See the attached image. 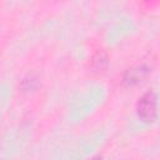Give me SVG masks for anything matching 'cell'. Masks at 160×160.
<instances>
[{
    "instance_id": "cell-1",
    "label": "cell",
    "mask_w": 160,
    "mask_h": 160,
    "mask_svg": "<svg viewBox=\"0 0 160 160\" xmlns=\"http://www.w3.org/2000/svg\"><path fill=\"white\" fill-rule=\"evenodd\" d=\"M138 116L145 122H154L158 118V98L154 91H146L136 104Z\"/></svg>"
},
{
    "instance_id": "cell-2",
    "label": "cell",
    "mask_w": 160,
    "mask_h": 160,
    "mask_svg": "<svg viewBox=\"0 0 160 160\" xmlns=\"http://www.w3.org/2000/svg\"><path fill=\"white\" fill-rule=\"evenodd\" d=\"M151 72V68L148 65H136L130 69H128L122 75V84L126 86L136 85L140 81H142Z\"/></svg>"
},
{
    "instance_id": "cell-3",
    "label": "cell",
    "mask_w": 160,
    "mask_h": 160,
    "mask_svg": "<svg viewBox=\"0 0 160 160\" xmlns=\"http://www.w3.org/2000/svg\"><path fill=\"white\" fill-rule=\"evenodd\" d=\"M109 65V58H108V54L102 50L98 51L92 59H91V69L95 71V72H102L106 70Z\"/></svg>"
},
{
    "instance_id": "cell-4",
    "label": "cell",
    "mask_w": 160,
    "mask_h": 160,
    "mask_svg": "<svg viewBox=\"0 0 160 160\" xmlns=\"http://www.w3.org/2000/svg\"><path fill=\"white\" fill-rule=\"evenodd\" d=\"M39 86V78L35 74H28L21 81L22 91H32Z\"/></svg>"
},
{
    "instance_id": "cell-5",
    "label": "cell",
    "mask_w": 160,
    "mask_h": 160,
    "mask_svg": "<svg viewBox=\"0 0 160 160\" xmlns=\"http://www.w3.org/2000/svg\"><path fill=\"white\" fill-rule=\"evenodd\" d=\"M90 160H100V158H99V156H96V158H92V159H90Z\"/></svg>"
}]
</instances>
